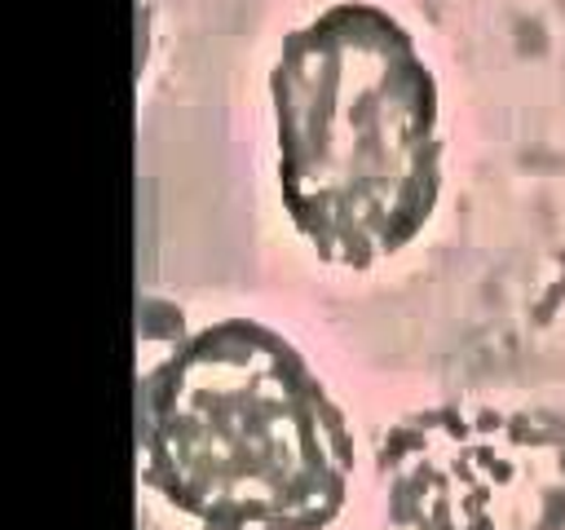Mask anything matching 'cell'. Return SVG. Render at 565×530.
<instances>
[{"label": "cell", "mask_w": 565, "mask_h": 530, "mask_svg": "<svg viewBox=\"0 0 565 530\" xmlns=\"http://www.w3.org/2000/svg\"><path fill=\"white\" fill-rule=\"evenodd\" d=\"M278 190L296 230L335 265L406 247L441 186L437 84L411 31L344 0L287 35L274 62Z\"/></svg>", "instance_id": "6da1fadb"}, {"label": "cell", "mask_w": 565, "mask_h": 530, "mask_svg": "<svg viewBox=\"0 0 565 530\" xmlns=\"http://www.w3.org/2000/svg\"><path fill=\"white\" fill-rule=\"evenodd\" d=\"M146 481L203 530H322L353 437L305 358L252 318L194 331L150 375Z\"/></svg>", "instance_id": "7a4b0ae2"}]
</instances>
